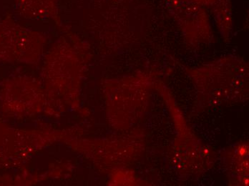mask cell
Returning <instances> with one entry per match:
<instances>
[{
  "instance_id": "6da1fadb",
  "label": "cell",
  "mask_w": 249,
  "mask_h": 186,
  "mask_svg": "<svg viewBox=\"0 0 249 186\" xmlns=\"http://www.w3.org/2000/svg\"><path fill=\"white\" fill-rule=\"evenodd\" d=\"M205 8L209 9L217 22L224 27L231 23V0H196Z\"/></svg>"
}]
</instances>
